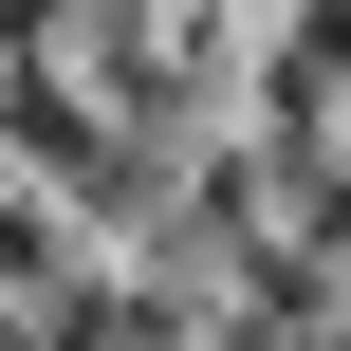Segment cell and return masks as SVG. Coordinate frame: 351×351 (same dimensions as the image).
I'll return each mask as SVG.
<instances>
[{
    "label": "cell",
    "mask_w": 351,
    "mask_h": 351,
    "mask_svg": "<svg viewBox=\"0 0 351 351\" xmlns=\"http://www.w3.org/2000/svg\"><path fill=\"white\" fill-rule=\"evenodd\" d=\"M204 351H296V315H259V296H241V315H204Z\"/></svg>",
    "instance_id": "1"
}]
</instances>
